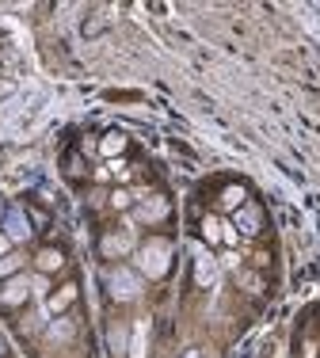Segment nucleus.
Masks as SVG:
<instances>
[{"instance_id":"1","label":"nucleus","mask_w":320,"mask_h":358,"mask_svg":"<svg viewBox=\"0 0 320 358\" xmlns=\"http://www.w3.org/2000/svg\"><path fill=\"white\" fill-rule=\"evenodd\" d=\"M138 267L145 278H164L168 267H172V248H168V241H149L138 248Z\"/></svg>"},{"instance_id":"2","label":"nucleus","mask_w":320,"mask_h":358,"mask_svg":"<svg viewBox=\"0 0 320 358\" xmlns=\"http://www.w3.org/2000/svg\"><path fill=\"white\" fill-rule=\"evenodd\" d=\"M107 294H111L115 301H133V297L141 294V278L133 275L130 267H111L107 271Z\"/></svg>"},{"instance_id":"3","label":"nucleus","mask_w":320,"mask_h":358,"mask_svg":"<svg viewBox=\"0 0 320 358\" xmlns=\"http://www.w3.org/2000/svg\"><path fill=\"white\" fill-rule=\"evenodd\" d=\"M27 294H31V278L15 275V278H8V282L0 286V305H4V309H15V305L27 301Z\"/></svg>"},{"instance_id":"4","label":"nucleus","mask_w":320,"mask_h":358,"mask_svg":"<svg viewBox=\"0 0 320 358\" xmlns=\"http://www.w3.org/2000/svg\"><path fill=\"white\" fill-rule=\"evenodd\" d=\"M4 236L12 244H23V241H31V221L23 210H8L4 214Z\"/></svg>"},{"instance_id":"5","label":"nucleus","mask_w":320,"mask_h":358,"mask_svg":"<svg viewBox=\"0 0 320 358\" xmlns=\"http://www.w3.org/2000/svg\"><path fill=\"white\" fill-rule=\"evenodd\" d=\"M233 225H237L240 236H256V233H259V206L244 202L240 210H233Z\"/></svg>"},{"instance_id":"6","label":"nucleus","mask_w":320,"mask_h":358,"mask_svg":"<svg viewBox=\"0 0 320 358\" xmlns=\"http://www.w3.org/2000/svg\"><path fill=\"white\" fill-rule=\"evenodd\" d=\"M99 252H103L107 259H119V255L133 252V236L130 233H107L103 241H99Z\"/></svg>"},{"instance_id":"7","label":"nucleus","mask_w":320,"mask_h":358,"mask_svg":"<svg viewBox=\"0 0 320 358\" xmlns=\"http://www.w3.org/2000/svg\"><path fill=\"white\" fill-rule=\"evenodd\" d=\"M195 282L198 286H214L217 282V259L206 252H195Z\"/></svg>"},{"instance_id":"8","label":"nucleus","mask_w":320,"mask_h":358,"mask_svg":"<svg viewBox=\"0 0 320 358\" xmlns=\"http://www.w3.org/2000/svg\"><path fill=\"white\" fill-rule=\"evenodd\" d=\"M168 217V199H160V194H153V199H145L138 206V221H164Z\"/></svg>"},{"instance_id":"9","label":"nucleus","mask_w":320,"mask_h":358,"mask_svg":"<svg viewBox=\"0 0 320 358\" xmlns=\"http://www.w3.org/2000/svg\"><path fill=\"white\" fill-rule=\"evenodd\" d=\"M73 301H77V286H61L57 294L46 297V313H65Z\"/></svg>"},{"instance_id":"10","label":"nucleus","mask_w":320,"mask_h":358,"mask_svg":"<svg viewBox=\"0 0 320 358\" xmlns=\"http://www.w3.org/2000/svg\"><path fill=\"white\" fill-rule=\"evenodd\" d=\"M35 267L42 271V275H54V271H61V267H65V255L57 252V248H46V252H38Z\"/></svg>"},{"instance_id":"11","label":"nucleus","mask_w":320,"mask_h":358,"mask_svg":"<svg viewBox=\"0 0 320 358\" xmlns=\"http://www.w3.org/2000/svg\"><path fill=\"white\" fill-rule=\"evenodd\" d=\"M122 149H126L122 134H107V138L99 141V152H103V157H122Z\"/></svg>"},{"instance_id":"12","label":"nucleus","mask_w":320,"mask_h":358,"mask_svg":"<svg viewBox=\"0 0 320 358\" xmlns=\"http://www.w3.org/2000/svg\"><path fill=\"white\" fill-rule=\"evenodd\" d=\"M221 206L225 210H240L244 206V187H225V191H221Z\"/></svg>"},{"instance_id":"13","label":"nucleus","mask_w":320,"mask_h":358,"mask_svg":"<svg viewBox=\"0 0 320 358\" xmlns=\"http://www.w3.org/2000/svg\"><path fill=\"white\" fill-rule=\"evenodd\" d=\"M46 336L54 339V343H65V339L73 336V324H69V320H54V324H50V331H46Z\"/></svg>"},{"instance_id":"14","label":"nucleus","mask_w":320,"mask_h":358,"mask_svg":"<svg viewBox=\"0 0 320 358\" xmlns=\"http://www.w3.org/2000/svg\"><path fill=\"white\" fill-rule=\"evenodd\" d=\"M20 267H23V259L8 252L4 259H0V278H15V271H20Z\"/></svg>"},{"instance_id":"15","label":"nucleus","mask_w":320,"mask_h":358,"mask_svg":"<svg viewBox=\"0 0 320 358\" xmlns=\"http://www.w3.org/2000/svg\"><path fill=\"white\" fill-rule=\"evenodd\" d=\"M202 236H206L210 244H217V241H221V221H217V217H206V221H202Z\"/></svg>"},{"instance_id":"16","label":"nucleus","mask_w":320,"mask_h":358,"mask_svg":"<svg viewBox=\"0 0 320 358\" xmlns=\"http://www.w3.org/2000/svg\"><path fill=\"white\" fill-rule=\"evenodd\" d=\"M111 351H115V355H122V351H126V331H122V328H115V331H111Z\"/></svg>"},{"instance_id":"17","label":"nucleus","mask_w":320,"mask_h":358,"mask_svg":"<svg viewBox=\"0 0 320 358\" xmlns=\"http://www.w3.org/2000/svg\"><path fill=\"white\" fill-rule=\"evenodd\" d=\"M221 241H225V244H237V241H240L237 225H221Z\"/></svg>"},{"instance_id":"18","label":"nucleus","mask_w":320,"mask_h":358,"mask_svg":"<svg viewBox=\"0 0 320 358\" xmlns=\"http://www.w3.org/2000/svg\"><path fill=\"white\" fill-rule=\"evenodd\" d=\"M111 206H115V210H126V206H130V194H126V191H115V194H111Z\"/></svg>"},{"instance_id":"19","label":"nucleus","mask_w":320,"mask_h":358,"mask_svg":"<svg viewBox=\"0 0 320 358\" xmlns=\"http://www.w3.org/2000/svg\"><path fill=\"white\" fill-rule=\"evenodd\" d=\"M31 294H46V278H31Z\"/></svg>"},{"instance_id":"20","label":"nucleus","mask_w":320,"mask_h":358,"mask_svg":"<svg viewBox=\"0 0 320 358\" xmlns=\"http://www.w3.org/2000/svg\"><path fill=\"white\" fill-rule=\"evenodd\" d=\"M8 252H12V241H8V236H4V229H0V259H4Z\"/></svg>"},{"instance_id":"21","label":"nucleus","mask_w":320,"mask_h":358,"mask_svg":"<svg viewBox=\"0 0 320 358\" xmlns=\"http://www.w3.org/2000/svg\"><path fill=\"white\" fill-rule=\"evenodd\" d=\"M187 358H202V355H187Z\"/></svg>"},{"instance_id":"22","label":"nucleus","mask_w":320,"mask_h":358,"mask_svg":"<svg viewBox=\"0 0 320 358\" xmlns=\"http://www.w3.org/2000/svg\"><path fill=\"white\" fill-rule=\"evenodd\" d=\"M0 217H4V206H0Z\"/></svg>"}]
</instances>
